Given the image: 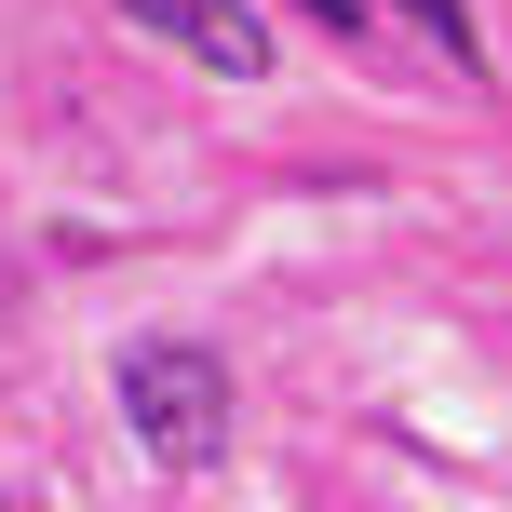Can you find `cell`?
Here are the masks:
<instances>
[{
  "instance_id": "5",
  "label": "cell",
  "mask_w": 512,
  "mask_h": 512,
  "mask_svg": "<svg viewBox=\"0 0 512 512\" xmlns=\"http://www.w3.org/2000/svg\"><path fill=\"white\" fill-rule=\"evenodd\" d=\"M0 512H14V499H0Z\"/></svg>"
},
{
  "instance_id": "4",
  "label": "cell",
  "mask_w": 512,
  "mask_h": 512,
  "mask_svg": "<svg viewBox=\"0 0 512 512\" xmlns=\"http://www.w3.org/2000/svg\"><path fill=\"white\" fill-rule=\"evenodd\" d=\"M297 14H310V27H364V0H297Z\"/></svg>"
},
{
  "instance_id": "3",
  "label": "cell",
  "mask_w": 512,
  "mask_h": 512,
  "mask_svg": "<svg viewBox=\"0 0 512 512\" xmlns=\"http://www.w3.org/2000/svg\"><path fill=\"white\" fill-rule=\"evenodd\" d=\"M405 14H418V27H432V41H445V54H459V68H486V41H472V0H405Z\"/></svg>"
},
{
  "instance_id": "1",
  "label": "cell",
  "mask_w": 512,
  "mask_h": 512,
  "mask_svg": "<svg viewBox=\"0 0 512 512\" xmlns=\"http://www.w3.org/2000/svg\"><path fill=\"white\" fill-rule=\"evenodd\" d=\"M122 418H135L149 459L216 472V445H230V364L189 351V337H149V351H122Z\"/></svg>"
},
{
  "instance_id": "2",
  "label": "cell",
  "mask_w": 512,
  "mask_h": 512,
  "mask_svg": "<svg viewBox=\"0 0 512 512\" xmlns=\"http://www.w3.org/2000/svg\"><path fill=\"white\" fill-rule=\"evenodd\" d=\"M135 27H162V41L189 54V68H216V81H256L270 68V27H256V0H122Z\"/></svg>"
}]
</instances>
